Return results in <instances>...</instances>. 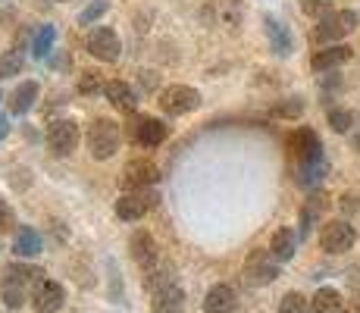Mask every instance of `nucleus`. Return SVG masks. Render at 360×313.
<instances>
[{
	"label": "nucleus",
	"mask_w": 360,
	"mask_h": 313,
	"mask_svg": "<svg viewBox=\"0 0 360 313\" xmlns=\"http://www.w3.org/2000/svg\"><path fill=\"white\" fill-rule=\"evenodd\" d=\"M0 298H4V304L10 310H19L29 298H25V288H22V282H16V279H4V285H0Z\"/></svg>",
	"instance_id": "nucleus-23"
},
{
	"label": "nucleus",
	"mask_w": 360,
	"mask_h": 313,
	"mask_svg": "<svg viewBox=\"0 0 360 313\" xmlns=\"http://www.w3.org/2000/svg\"><path fill=\"white\" fill-rule=\"evenodd\" d=\"M103 13H107V0H98V4H91L88 10L79 13V25H91L94 19H101Z\"/></svg>",
	"instance_id": "nucleus-33"
},
{
	"label": "nucleus",
	"mask_w": 360,
	"mask_h": 313,
	"mask_svg": "<svg viewBox=\"0 0 360 313\" xmlns=\"http://www.w3.org/2000/svg\"><path fill=\"white\" fill-rule=\"evenodd\" d=\"M166 138V125L157 120V116H141L135 120V141L144 144V148H157Z\"/></svg>",
	"instance_id": "nucleus-12"
},
{
	"label": "nucleus",
	"mask_w": 360,
	"mask_h": 313,
	"mask_svg": "<svg viewBox=\"0 0 360 313\" xmlns=\"http://www.w3.org/2000/svg\"><path fill=\"white\" fill-rule=\"evenodd\" d=\"M342 313H360V301H354V304H348Z\"/></svg>",
	"instance_id": "nucleus-39"
},
{
	"label": "nucleus",
	"mask_w": 360,
	"mask_h": 313,
	"mask_svg": "<svg viewBox=\"0 0 360 313\" xmlns=\"http://www.w3.org/2000/svg\"><path fill=\"white\" fill-rule=\"evenodd\" d=\"M266 38H269V47H273L279 57H288V53L295 51V38H292V32L285 29V25L279 23V19H273V16H266Z\"/></svg>",
	"instance_id": "nucleus-15"
},
{
	"label": "nucleus",
	"mask_w": 360,
	"mask_h": 313,
	"mask_svg": "<svg viewBox=\"0 0 360 313\" xmlns=\"http://www.w3.org/2000/svg\"><path fill=\"white\" fill-rule=\"evenodd\" d=\"M157 103H160V110L166 116H185L200 107V91L188 85H169L157 94Z\"/></svg>",
	"instance_id": "nucleus-3"
},
{
	"label": "nucleus",
	"mask_w": 360,
	"mask_h": 313,
	"mask_svg": "<svg viewBox=\"0 0 360 313\" xmlns=\"http://www.w3.org/2000/svg\"><path fill=\"white\" fill-rule=\"evenodd\" d=\"M154 204H157V194H148L144 188H138V191H129L116 200V217L126 219V222H135V219H141Z\"/></svg>",
	"instance_id": "nucleus-7"
},
{
	"label": "nucleus",
	"mask_w": 360,
	"mask_h": 313,
	"mask_svg": "<svg viewBox=\"0 0 360 313\" xmlns=\"http://www.w3.org/2000/svg\"><path fill=\"white\" fill-rule=\"evenodd\" d=\"M295 250H297V235H295V229H279V232L273 235V245H269V254H273V260H276V263L292 260Z\"/></svg>",
	"instance_id": "nucleus-17"
},
{
	"label": "nucleus",
	"mask_w": 360,
	"mask_h": 313,
	"mask_svg": "<svg viewBox=\"0 0 360 313\" xmlns=\"http://www.w3.org/2000/svg\"><path fill=\"white\" fill-rule=\"evenodd\" d=\"M157 179H160V170H157L150 160H131V163H126V170H122V185H126L129 191L150 188Z\"/></svg>",
	"instance_id": "nucleus-10"
},
{
	"label": "nucleus",
	"mask_w": 360,
	"mask_h": 313,
	"mask_svg": "<svg viewBox=\"0 0 360 313\" xmlns=\"http://www.w3.org/2000/svg\"><path fill=\"white\" fill-rule=\"evenodd\" d=\"M4 276L6 279H16V282H29V279H38V276H44V269H38V267H25V263H10V267L4 269Z\"/></svg>",
	"instance_id": "nucleus-28"
},
{
	"label": "nucleus",
	"mask_w": 360,
	"mask_h": 313,
	"mask_svg": "<svg viewBox=\"0 0 360 313\" xmlns=\"http://www.w3.org/2000/svg\"><path fill=\"white\" fill-rule=\"evenodd\" d=\"M129 250H131V260H135L138 267L144 269V273H150V269L157 267V257H160V250H157V241H154V235H150V232H144V229L131 232Z\"/></svg>",
	"instance_id": "nucleus-9"
},
{
	"label": "nucleus",
	"mask_w": 360,
	"mask_h": 313,
	"mask_svg": "<svg viewBox=\"0 0 360 313\" xmlns=\"http://www.w3.org/2000/svg\"><path fill=\"white\" fill-rule=\"evenodd\" d=\"M6 132H10V122H6V120H0V141H4V138H6Z\"/></svg>",
	"instance_id": "nucleus-38"
},
{
	"label": "nucleus",
	"mask_w": 360,
	"mask_h": 313,
	"mask_svg": "<svg viewBox=\"0 0 360 313\" xmlns=\"http://www.w3.org/2000/svg\"><path fill=\"white\" fill-rule=\"evenodd\" d=\"M154 313H185V295L176 285H166L154 295Z\"/></svg>",
	"instance_id": "nucleus-18"
},
{
	"label": "nucleus",
	"mask_w": 360,
	"mask_h": 313,
	"mask_svg": "<svg viewBox=\"0 0 360 313\" xmlns=\"http://www.w3.org/2000/svg\"><path fill=\"white\" fill-rule=\"evenodd\" d=\"M276 276H279V267H276V263H263L260 257H254V260L248 263V279L254 285H266V282H273Z\"/></svg>",
	"instance_id": "nucleus-22"
},
{
	"label": "nucleus",
	"mask_w": 360,
	"mask_h": 313,
	"mask_svg": "<svg viewBox=\"0 0 360 313\" xmlns=\"http://www.w3.org/2000/svg\"><path fill=\"white\" fill-rule=\"evenodd\" d=\"M292 151H295V157H297V163H320V160H326L323 157V144H320V138L314 135L310 129H301V132H295V138H292Z\"/></svg>",
	"instance_id": "nucleus-11"
},
{
	"label": "nucleus",
	"mask_w": 360,
	"mask_h": 313,
	"mask_svg": "<svg viewBox=\"0 0 360 313\" xmlns=\"http://www.w3.org/2000/svg\"><path fill=\"white\" fill-rule=\"evenodd\" d=\"M357 25H360V16L354 10H329L326 16L320 19V25H316L314 38L320 41V44L323 41H342V38H348Z\"/></svg>",
	"instance_id": "nucleus-2"
},
{
	"label": "nucleus",
	"mask_w": 360,
	"mask_h": 313,
	"mask_svg": "<svg viewBox=\"0 0 360 313\" xmlns=\"http://www.w3.org/2000/svg\"><path fill=\"white\" fill-rule=\"evenodd\" d=\"M276 113H279V116H288V120H295V116L304 113V103L297 101V97H292V101L279 103V107H276Z\"/></svg>",
	"instance_id": "nucleus-34"
},
{
	"label": "nucleus",
	"mask_w": 360,
	"mask_h": 313,
	"mask_svg": "<svg viewBox=\"0 0 360 313\" xmlns=\"http://www.w3.org/2000/svg\"><path fill=\"white\" fill-rule=\"evenodd\" d=\"M103 94H107V101L113 103L116 110H126V113H131V110L138 107V94L131 91L129 82H120V79L107 82V85H103Z\"/></svg>",
	"instance_id": "nucleus-14"
},
{
	"label": "nucleus",
	"mask_w": 360,
	"mask_h": 313,
	"mask_svg": "<svg viewBox=\"0 0 360 313\" xmlns=\"http://www.w3.org/2000/svg\"><path fill=\"white\" fill-rule=\"evenodd\" d=\"M351 47L348 44H332V47H323V51L314 53V60H310V66L316 69V72H326V69H335L342 66V63L351 60Z\"/></svg>",
	"instance_id": "nucleus-13"
},
{
	"label": "nucleus",
	"mask_w": 360,
	"mask_h": 313,
	"mask_svg": "<svg viewBox=\"0 0 360 313\" xmlns=\"http://www.w3.org/2000/svg\"><path fill=\"white\" fill-rule=\"evenodd\" d=\"M66 301V291L60 282H51V279H38V285H34L32 291V307L38 313H57L60 307H63Z\"/></svg>",
	"instance_id": "nucleus-8"
},
{
	"label": "nucleus",
	"mask_w": 360,
	"mask_h": 313,
	"mask_svg": "<svg viewBox=\"0 0 360 313\" xmlns=\"http://www.w3.org/2000/svg\"><path fill=\"white\" fill-rule=\"evenodd\" d=\"M345 301L338 288H320L314 298H310V313H342Z\"/></svg>",
	"instance_id": "nucleus-19"
},
{
	"label": "nucleus",
	"mask_w": 360,
	"mask_h": 313,
	"mask_svg": "<svg viewBox=\"0 0 360 313\" xmlns=\"http://www.w3.org/2000/svg\"><path fill=\"white\" fill-rule=\"evenodd\" d=\"M22 51H6L0 57V79H13V75L22 72Z\"/></svg>",
	"instance_id": "nucleus-27"
},
{
	"label": "nucleus",
	"mask_w": 360,
	"mask_h": 313,
	"mask_svg": "<svg viewBox=\"0 0 360 313\" xmlns=\"http://www.w3.org/2000/svg\"><path fill=\"white\" fill-rule=\"evenodd\" d=\"M279 313H310V301L301 291H288L279 304Z\"/></svg>",
	"instance_id": "nucleus-29"
},
{
	"label": "nucleus",
	"mask_w": 360,
	"mask_h": 313,
	"mask_svg": "<svg viewBox=\"0 0 360 313\" xmlns=\"http://www.w3.org/2000/svg\"><path fill=\"white\" fill-rule=\"evenodd\" d=\"M60 4H69V0H60Z\"/></svg>",
	"instance_id": "nucleus-40"
},
{
	"label": "nucleus",
	"mask_w": 360,
	"mask_h": 313,
	"mask_svg": "<svg viewBox=\"0 0 360 313\" xmlns=\"http://www.w3.org/2000/svg\"><path fill=\"white\" fill-rule=\"evenodd\" d=\"M53 38H57V29H53V25H41L38 34H34V44H32L34 57H38V60H44L47 53L53 51Z\"/></svg>",
	"instance_id": "nucleus-26"
},
{
	"label": "nucleus",
	"mask_w": 360,
	"mask_h": 313,
	"mask_svg": "<svg viewBox=\"0 0 360 313\" xmlns=\"http://www.w3.org/2000/svg\"><path fill=\"white\" fill-rule=\"evenodd\" d=\"M13 226H16V213H13V207L6 204L4 198H0V229L6 232V229H13Z\"/></svg>",
	"instance_id": "nucleus-35"
},
{
	"label": "nucleus",
	"mask_w": 360,
	"mask_h": 313,
	"mask_svg": "<svg viewBox=\"0 0 360 313\" xmlns=\"http://www.w3.org/2000/svg\"><path fill=\"white\" fill-rule=\"evenodd\" d=\"M323 176H326V160H320V163H304L301 170H297V182H301L304 188L320 185Z\"/></svg>",
	"instance_id": "nucleus-25"
},
{
	"label": "nucleus",
	"mask_w": 360,
	"mask_h": 313,
	"mask_svg": "<svg viewBox=\"0 0 360 313\" xmlns=\"http://www.w3.org/2000/svg\"><path fill=\"white\" fill-rule=\"evenodd\" d=\"M120 125H116L113 120H103V116H98L91 125H88V151H91L94 160H110L120 151Z\"/></svg>",
	"instance_id": "nucleus-1"
},
{
	"label": "nucleus",
	"mask_w": 360,
	"mask_h": 313,
	"mask_svg": "<svg viewBox=\"0 0 360 313\" xmlns=\"http://www.w3.org/2000/svg\"><path fill=\"white\" fill-rule=\"evenodd\" d=\"M329 125L332 132H348L351 125H354V116H351V110H329Z\"/></svg>",
	"instance_id": "nucleus-30"
},
{
	"label": "nucleus",
	"mask_w": 360,
	"mask_h": 313,
	"mask_svg": "<svg viewBox=\"0 0 360 313\" xmlns=\"http://www.w3.org/2000/svg\"><path fill=\"white\" fill-rule=\"evenodd\" d=\"M85 47H88V53H91L94 60H101V63H116L120 60V53H122L120 34L110 29V25H98V29L88 34Z\"/></svg>",
	"instance_id": "nucleus-5"
},
{
	"label": "nucleus",
	"mask_w": 360,
	"mask_h": 313,
	"mask_svg": "<svg viewBox=\"0 0 360 313\" xmlns=\"http://www.w3.org/2000/svg\"><path fill=\"white\" fill-rule=\"evenodd\" d=\"M34 97H38V82H22V85L13 91V101H10V110L16 116H22V113H29L32 110V103H34Z\"/></svg>",
	"instance_id": "nucleus-21"
},
{
	"label": "nucleus",
	"mask_w": 360,
	"mask_h": 313,
	"mask_svg": "<svg viewBox=\"0 0 360 313\" xmlns=\"http://www.w3.org/2000/svg\"><path fill=\"white\" fill-rule=\"evenodd\" d=\"M338 207H342V213H354L357 210V198L354 194H342V204Z\"/></svg>",
	"instance_id": "nucleus-36"
},
{
	"label": "nucleus",
	"mask_w": 360,
	"mask_h": 313,
	"mask_svg": "<svg viewBox=\"0 0 360 313\" xmlns=\"http://www.w3.org/2000/svg\"><path fill=\"white\" fill-rule=\"evenodd\" d=\"M323 207H326V198H323V194H310L307 204H304V213H301V235L310 232V226H314V219L323 213Z\"/></svg>",
	"instance_id": "nucleus-24"
},
{
	"label": "nucleus",
	"mask_w": 360,
	"mask_h": 313,
	"mask_svg": "<svg viewBox=\"0 0 360 313\" xmlns=\"http://www.w3.org/2000/svg\"><path fill=\"white\" fill-rule=\"evenodd\" d=\"M154 85H157V72H150V69L148 72H141V88L144 91H154Z\"/></svg>",
	"instance_id": "nucleus-37"
},
{
	"label": "nucleus",
	"mask_w": 360,
	"mask_h": 313,
	"mask_svg": "<svg viewBox=\"0 0 360 313\" xmlns=\"http://www.w3.org/2000/svg\"><path fill=\"white\" fill-rule=\"evenodd\" d=\"M47 144L57 157H69L79 148V122L75 120H57L47 125Z\"/></svg>",
	"instance_id": "nucleus-6"
},
{
	"label": "nucleus",
	"mask_w": 360,
	"mask_h": 313,
	"mask_svg": "<svg viewBox=\"0 0 360 313\" xmlns=\"http://www.w3.org/2000/svg\"><path fill=\"white\" fill-rule=\"evenodd\" d=\"M101 88H103L101 72H82V79H79V91L82 94H98Z\"/></svg>",
	"instance_id": "nucleus-32"
},
{
	"label": "nucleus",
	"mask_w": 360,
	"mask_h": 313,
	"mask_svg": "<svg viewBox=\"0 0 360 313\" xmlns=\"http://www.w3.org/2000/svg\"><path fill=\"white\" fill-rule=\"evenodd\" d=\"M235 310V288L232 285H213L204 298V313H229Z\"/></svg>",
	"instance_id": "nucleus-16"
},
{
	"label": "nucleus",
	"mask_w": 360,
	"mask_h": 313,
	"mask_svg": "<svg viewBox=\"0 0 360 313\" xmlns=\"http://www.w3.org/2000/svg\"><path fill=\"white\" fill-rule=\"evenodd\" d=\"M301 10L314 19H323L332 10V0H301Z\"/></svg>",
	"instance_id": "nucleus-31"
},
{
	"label": "nucleus",
	"mask_w": 360,
	"mask_h": 313,
	"mask_svg": "<svg viewBox=\"0 0 360 313\" xmlns=\"http://www.w3.org/2000/svg\"><path fill=\"white\" fill-rule=\"evenodd\" d=\"M13 254L16 257H38L41 254V235L32 226H22L13 238Z\"/></svg>",
	"instance_id": "nucleus-20"
},
{
	"label": "nucleus",
	"mask_w": 360,
	"mask_h": 313,
	"mask_svg": "<svg viewBox=\"0 0 360 313\" xmlns=\"http://www.w3.org/2000/svg\"><path fill=\"white\" fill-rule=\"evenodd\" d=\"M354 241H357L354 226L345 219H332L320 229V248L326 250V254H345V250L354 248Z\"/></svg>",
	"instance_id": "nucleus-4"
}]
</instances>
